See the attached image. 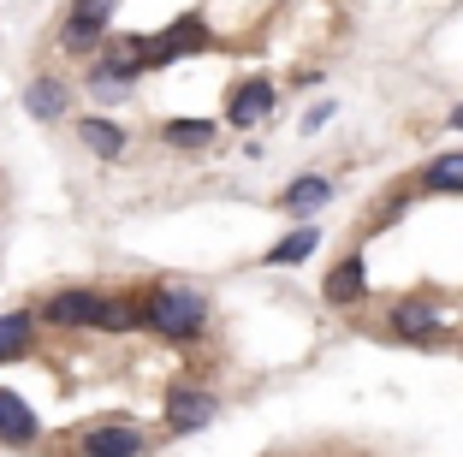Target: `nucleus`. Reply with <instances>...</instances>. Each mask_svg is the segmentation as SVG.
Here are the masks:
<instances>
[{
  "label": "nucleus",
  "mask_w": 463,
  "mask_h": 457,
  "mask_svg": "<svg viewBox=\"0 0 463 457\" xmlns=\"http://www.w3.org/2000/svg\"><path fill=\"white\" fill-rule=\"evenodd\" d=\"M315 250H321V232H315V226H298L291 238H279L268 250V262H273V268H298V262H309Z\"/></svg>",
  "instance_id": "nucleus-13"
},
{
  "label": "nucleus",
  "mask_w": 463,
  "mask_h": 457,
  "mask_svg": "<svg viewBox=\"0 0 463 457\" xmlns=\"http://www.w3.org/2000/svg\"><path fill=\"white\" fill-rule=\"evenodd\" d=\"M214 422V392L203 386H173L166 392V433H196Z\"/></svg>",
  "instance_id": "nucleus-6"
},
{
  "label": "nucleus",
  "mask_w": 463,
  "mask_h": 457,
  "mask_svg": "<svg viewBox=\"0 0 463 457\" xmlns=\"http://www.w3.org/2000/svg\"><path fill=\"white\" fill-rule=\"evenodd\" d=\"M161 137L173 148H203V143H214V125L208 119H173V125H161Z\"/></svg>",
  "instance_id": "nucleus-16"
},
{
  "label": "nucleus",
  "mask_w": 463,
  "mask_h": 457,
  "mask_svg": "<svg viewBox=\"0 0 463 457\" xmlns=\"http://www.w3.org/2000/svg\"><path fill=\"white\" fill-rule=\"evenodd\" d=\"M24 108L36 113V119H60V113H66V83L60 78H36L24 90Z\"/></svg>",
  "instance_id": "nucleus-15"
},
{
  "label": "nucleus",
  "mask_w": 463,
  "mask_h": 457,
  "mask_svg": "<svg viewBox=\"0 0 463 457\" xmlns=\"http://www.w3.org/2000/svg\"><path fill=\"white\" fill-rule=\"evenodd\" d=\"M137 321L155 327L161 338H196L208 327V297L203 291H184V285H155L149 297H137Z\"/></svg>",
  "instance_id": "nucleus-1"
},
{
  "label": "nucleus",
  "mask_w": 463,
  "mask_h": 457,
  "mask_svg": "<svg viewBox=\"0 0 463 457\" xmlns=\"http://www.w3.org/2000/svg\"><path fill=\"white\" fill-rule=\"evenodd\" d=\"M42 440V422H36V410H30L18 392H6L0 386V445H13V452H30V445Z\"/></svg>",
  "instance_id": "nucleus-7"
},
{
  "label": "nucleus",
  "mask_w": 463,
  "mask_h": 457,
  "mask_svg": "<svg viewBox=\"0 0 463 457\" xmlns=\"http://www.w3.org/2000/svg\"><path fill=\"white\" fill-rule=\"evenodd\" d=\"M203 48H208V24L203 18H178L161 36H137V66L155 71V66H173V60H184V54H203Z\"/></svg>",
  "instance_id": "nucleus-2"
},
{
  "label": "nucleus",
  "mask_w": 463,
  "mask_h": 457,
  "mask_svg": "<svg viewBox=\"0 0 463 457\" xmlns=\"http://www.w3.org/2000/svg\"><path fill=\"white\" fill-rule=\"evenodd\" d=\"M451 125H458V131H463V108H458V113H451Z\"/></svg>",
  "instance_id": "nucleus-19"
},
{
  "label": "nucleus",
  "mask_w": 463,
  "mask_h": 457,
  "mask_svg": "<svg viewBox=\"0 0 463 457\" xmlns=\"http://www.w3.org/2000/svg\"><path fill=\"white\" fill-rule=\"evenodd\" d=\"M363 291H368V268H363V256H345L339 268L327 273V303H333V309H351V303H363Z\"/></svg>",
  "instance_id": "nucleus-10"
},
{
  "label": "nucleus",
  "mask_w": 463,
  "mask_h": 457,
  "mask_svg": "<svg viewBox=\"0 0 463 457\" xmlns=\"http://www.w3.org/2000/svg\"><path fill=\"white\" fill-rule=\"evenodd\" d=\"M333 196V185L321 173H303L298 185H286V196H279V208H286V214H309V208H321V202Z\"/></svg>",
  "instance_id": "nucleus-12"
},
{
  "label": "nucleus",
  "mask_w": 463,
  "mask_h": 457,
  "mask_svg": "<svg viewBox=\"0 0 463 457\" xmlns=\"http://www.w3.org/2000/svg\"><path fill=\"white\" fill-rule=\"evenodd\" d=\"M71 457H149V433L131 422H96L71 440Z\"/></svg>",
  "instance_id": "nucleus-3"
},
{
  "label": "nucleus",
  "mask_w": 463,
  "mask_h": 457,
  "mask_svg": "<svg viewBox=\"0 0 463 457\" xmlns=\"http://www.w3.org/2000/svg\"><path fill=\"white\" fill-rule=\"evenodd\" d=\"M422 185L428 190H463V155H439V161H428Z\"/></svg>",
  "instance_id": "nucleus-17"
},
{
  "label": "nucleus",
  "mask_w": 463,
  "mask_h": 457,
  "mask_svg": "<svg viewBox=\"0 0 463 457\" xmlns=\"http://www.w3.org/2000/svg\"><path fill=\"white\" fill-rule=\"evenodd\" d=\"M108 18H113V0H71V13H66V30H60V42H66L71 54H83V48H96V42H101Z\"/></svg>",
  "instance_id": "nucleus-5"
},
{
  "label": "nucleus",
  "mask_w": 463,
  "mask_h": 457,
  "mask_svg": "<svg viewBox=\"0 0 463 457\" xmlns=\"http://www.w3.org/2000/svg\"><path fill=\"white\" fill-rule=\"evenodd\" d=\"M36 350V315L30 309H6L0 315V363H18Z\"/></svg>",
  "instance_id": "nucleus-9"
},
{
  "label": "nucleus",
  "mask_w": 463,
  "mask_h": 457,
  "mask_svg": "<svg viewBox=\"0 0 463 457\" xmlns=\"http://www.w3.org/2000/svg\"><path fill=\"white\" fill-rule=\"evenodd\" d=\"M392 333L398 338H439V315H434V303H398L392 309Z\"/></svg>",
  "instance_id": "nucleus-11"
},
{
  "label": "nucleus",
  "mask_w": 463,
  "mask_h": 457,
  "mask_svg": "<svg viewBox=\"0 0 463 457\" xmlns=\"http://www.w3.org/2000/svg\"><path fill=\"white\" fill-rule=\"evenodd\" d=\"M268 108H273V90H268L261 78L232 83V95H226V119H232V125H256Z\"/></svg>",
  "instance_id": "nucleus-8"
},
{
  "label": "nucleus",
  "mask_w": 463,
  "mask_h": 457,
  "mask_svg": "<svg viewBox=\"0 0 463 457\" xmlns=\"http://www.w3.org/2000/svg\"><path fill=\"white\" fill-rule=\"evenodd\" d=\"M42 321H48V327H96L101 321V291L66 285V291L42 297Z\"/></svg>",
  "instance_id": "nucleus-4"
},
{
  "label": "nucleus",
  "mask_w": 463,
  "mask_h": 457,
  "mask_svg": "<svg viewBox=\"0 0 463 457\" xmlns=\"http://www.w3.org/2000/svg\"><path fill=\"white\" fill-rule=\"evenodd\" d=\"M78 137L96 148L101 161H119V155H125V131L113 119H78Z\"/></svg>",
  "instance_id": "nucleus-14"
},
{
  "label": "nucleus",
  "mask_w": 463,
  "mask_h": 457,
  "mask_svg": "<svg viewBox=\"0 0 463 457\" xmlns=\"http://www.w3.org/2000/svg\"><path fill=\"white\" fill-rule=\"evenodd\" d=\"M101 333H125V327H137V297H101Z\"/></svg>",
  "instance_id": "nucleus-18"
}]
</instances>
